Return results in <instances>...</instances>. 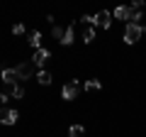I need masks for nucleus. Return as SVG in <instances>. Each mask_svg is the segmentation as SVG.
I'll use <instances>...</instances> for the list:
<instances>
[{
	"label": "nucleus",
	"mask_w": 146,
	"mask_h": 137,
	"mask_svg": "<svg viewBox=\"0 0 146 137\" xmlns=\"http://www.w3.org/2000/svg\"><path fill=\"white\" fill-rule=\"evenodd\" d=\"M141 37H144V27H141V25L129 22V25L124 27V42H127V44H136Z\"/></svg>",
	"instance_id": "obj_1"
},
{
	"label": "nucleus",
	"mask_w": 146,
	"mask_h": 137,
	"mask_svg": "<svg viewBox=\"0 0 146 137\" xmlns=\"http://www.w3.org/2000/svg\"><path fill=\"white\" fill-rule=\"evenodd\" d=\"M78 93H80V83L78 81H68V83H63V88H61V98L63 100L78 98Z\"/></svg>",
	"instance_id": "obj_2"
},
{
	"label": "nucleus",
	"mask_w": 146,
	"mask_h": 137,
	"mask_svg": "<svg viewBox=\"0 0 146 137\" xmlns=\"http://www.w3.org/2000/svg\"><path fill=\"white\" fill-rule=\"evenodd\" d=\"M0 81H3V83H7V86H15V83H22L20 74H17L15 68H3V71H0Z\"/></svg>",
	"instance_id": "obj_3"
},
{
	"label": "nucleus",
	"mask_w": 146,
	"mask_h": 137,
	"mask_svg": "<svg viewBox=\"0 0 146 137\" xmlns=\"http://www.w3.org/2000/svg\"><path fill=\"white\" fill-rule=\"evenodd\" d=\"M17 118H20V113L15 108H0V122L3 125H15Z\"/></svg>",
	"instance_id": "obj_4"
},
{
	"label": "nucleus",
	"mask_w": 146,
	"mask_h": 137,
	"mask_svg": "<svg viewBox=\"0 0 146 137\" xmlns=\"http://www.w3.org/2000/svg\"><path fill=\"white\" fill-rule=\"evenodd\" d=\"M102 27V30H110V25H112V15H110L107 10L98 12V15H93V27Z\"/></svg>",
	"instance_id": "obj_5"
},
{
	"label": "nucleus",
	"mask_w": 146,
	"mask_h": 137,
	"mask_svg": "<svg viewBox=\"0 0 146 137\" xmlns=\"http://www.w3.org/2000/svg\"><path fill=\"white\" fill-rule=\"evenodd\" d=\"M15 71L20 74L22 81H27L32 74H34V64H32V61H22V64H17V66H15Z\"/></svg>",
	"instance_id": "obj_6"
},
{
	"label": "nucleus",
	"mask_w": 146,
	"mask_h": 137,
	"mask_svg": "<svg viewBox=\"0 0 146 137\" xmlns=\"http://www.w3.org/2000/svg\"><path fill=\"white\" fill-rule=\"evenodd\" d=\"M49 56H51V52H49V49H36L34 52V56H32V64H34V66H44V64L49 61Z\"/></svg>",
	"instance_id": "obj_7"
},
{
	"label": "nucleus",
	"mask_w": 146,
	"mask_h": 137,
	"mask_svg": "<svg viewBox=\"0 0 146 137\" xmlns=\"http://www.w3.org/2000/svg\"><path fill=\"white\" fill-rule=\"evenodd\" d=\"M112 15H115L117 20H127V25H129V20H131V7L119 5V7H115V12H112Z\"/></svg>",
	"instance_id": "obj_8"
},
{
	"label": "nucleus",
	"mask_w": 146,
	"mask_h": 137,
	"mask_svg": "<svg viewBox=\"0 0 146 137\" xmlns=\"http://www.w3.org/2000/svg\"><path fill=\"white\" fill-rule=\"evenodd\" d=\"M27 42H29V47H34V49H42V32H29V39H27Z\"/></svg>",
	"instance_id": "obj_9"
},
{
	"label": "nucleus",
	"mask_w": 146,
	"mask_h": 137,
	"mask_svg": "<svg viewBox=\"0 0 146 137\" xmlns=\"http://www.w3.org/2000/svg\"><path fill=\"white\" fill-rule=\"evenodd\" d=\"M36 81H39V83L42 86H51V74H49V71H39V74H36Z\"/></svg>",
	"instance_id": "obj_10"
},
{
	"label": "nucleus",
	"mask_w": 146,
	"mask_h": 137,
	"mask_svg": "<svg viewBox=\"0 0 146 137\" xmlns=\"http://www.w3.org/2000/svg\"><path fill=\"white\" fill-rule=\"evenodd\" d=\"M93 39H95V27H93V25H88V27L83 30V42H85V44H90Z\"/></svg>",
	"instance_id": "obj_11"
},
{
	"label": "nucleus",
	"mask_w": 146,
	"mask_h": 137,
	"mask_svg": "<svg viewBox=\"0 0 146 137\" xmlns=\"http://www.w3.org/2000/svg\"><path fill=\"white\" fill-rule=\"evenodd\" d=\"M83 135H85V127H83V125H71L68 137H83Z\"/></svg>",
	"instance_id": "obj_12"
},
{
	"label": "nucleus",
	"mask_w": 146,
	"mask_h": 137,
	"mask_svg": "<svg viewBox=\"0 0 146 137\" xmlns=\"http://www.w3.org/2000/svg\"><path fill=\"white\" fill-rule=\"evenodd\" d=\"M61 44H66V47H68V44H73V25L66 27V32H63V42H61Z\"/></svg>",
	"instance_id": "obj_13"
},
{
	"label": "nucleus",
	"mask_w": 146,
	"mask_h": 137,
	"mask_svg": "<svg viewBox=\"0 0 146 137\" xmlns=\"http://www.w3.org/2000/svg\"><path fill=\"white\" fill-rule=\"evenodd\" d=\"M12 98H25V83H15L12 86Z\"/></svg>",
	"instance_id": "obj_14"
},
{
	"label": "nucleus",
	"mask_w": 146,
	"mask_h": 137,
	"mask_svg": "<svg viewBox=\"0 0 146 137\" xmlns=\"http://www.w3.org/2000/svg\"><path fill=\"white\" fill-rule=\"evenodd\" d=\"M83 88H85V91H98V88H100V81H85Z\"/></svg>",
	"instance_id": "obj_15"
},
{
	"label": "nucleus",
	"mask_w": 146,
	"mask_h": 137,
	"mask_svg": "<svg viewBox=\"0 0 146 137\" xmlns=\"http://www.w3.org/2000/svg\"><path fill=\"white\" fill-rule=\"evenodd\" d=\"M63 32H66V30H61V27H54V39L63 42Z\"/></svg>",
	"instance_id": "obj_16"
},
{
	"label": "nucleus",
	"mask_w": 146,
	"mask_h": 137,
	"mask_svg": "<svg viewBox=\"0 0 146 137\" xmlns=\"http://www.w3.org/2000/svg\"><path fill=\"white\" fill-rule=\"evenodd\" d=\"M22 32H25V25H22V22L12 25V34H22Z\"/></svg>",
	"instance_id": "obj_17"
},
{
	"label": "nucleus",
	"mask_w": 146,
	"mask_h": 137,
	"mask_svg": "<svg viewBox=\"0 0 146 137\" xmlns=\"http://www.w3.org/2000/svg\"><path fill=\"white\" fill-rule=\"evenodd\" d=\"M131 10H144V3H141V0H134V3H131Z\"/></svg>",
	"instance_id": "obj_18"
},
{
	"label": "nucleus",
	"mask_w": 146,
	"mask_h": 137,
	"mask_svg": "<svg viewBox=\"0 0 146 137\" xmlns=\"http://www.w3.org/2000/svg\"><path fill=\"white\" fill-rule=\"evenodd\" d=\"M7 98H10V95H5V93H0V108H5V103H7Z\"/></svg>",
	"instance_id": "obj_19"
},
{
	"label": "nucleus",
	"mask_w": 146,
	"mask_h": 137,
	"mask_svg": "<svg viewBox=\"0 0 146 137\" xmlns=\"http://www.w3.org/2000/svg\"><path fill=\"white\" fill-rule=\"evenodd\" d=\"M83 22L85 25H93V15H83Z\"/></svg>",
	"instance_id": "obj_20"
}]
</instances>
